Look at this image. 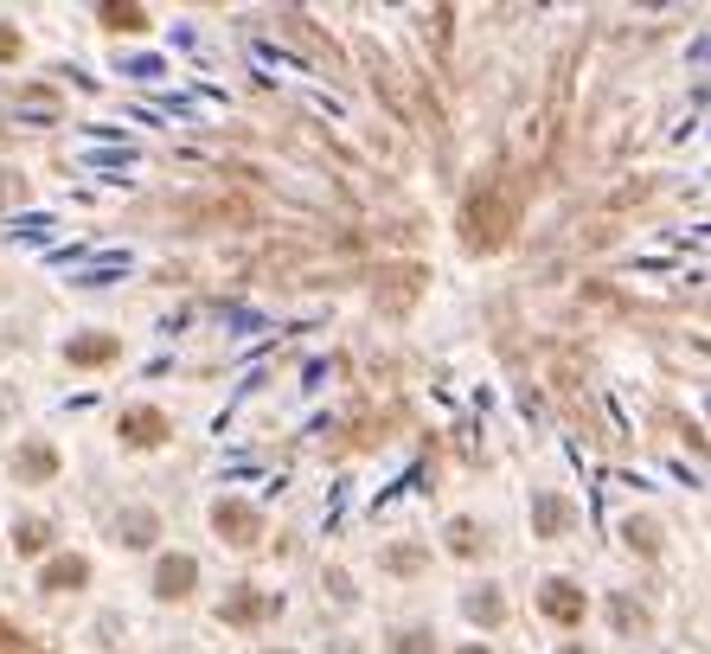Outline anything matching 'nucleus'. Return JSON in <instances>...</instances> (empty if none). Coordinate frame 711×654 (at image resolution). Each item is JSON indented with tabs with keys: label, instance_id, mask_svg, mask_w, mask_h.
Listing matches in <instances>:
<instances>
[{
	"label": "nucleus",
	"instance_id": "f257e3e1",
	"mask_svg": "<svg viewBox=\"0 0 711 654\" xmlns=\"http://www.w3.org/2000/svg\"><path fill=\"white\" fill-rule=\"evenodd\" d=\"M513 218H519V187L513 180H488V200L481 193L468 200V244L475 251H494L500 238L513 231Z\"/></svg>",
	"mask_w": 711,
	"mask_h": 654
},
{
	"label": "nucleus",
	"instance_id": "f03ea898",
	"mask_svg": "<svg viewBox=\"0 0 711 654\" xmlns=\"http://www.w3.org/2000/svg\"><path fill=\"white\" fill-rule=\"evenodd\" d=\"M212 526H218V539H231V546H257L263 539V513L250 508V501H218Z\"/></svg>",
	"mask_w": 711,
	"mask_h": 654
},
{
	"label": "nucleus",
	"instance_id": "7ed1b4c3",
	"mask_svg": "<svg viewBox=\"0 0 711 654\" xmlns=\"http://www.w3.org/2000/svg\"><path fill=\"white\" fill-rule=\"evenodd\" d=\"M570 526H577V508H570L565 495L539 488V495H532V539H565Z\"/></svg>",
	"mask_w": 711,
	"mask_h": 654
},
{
	"label": "nucleus",
	"instance_id": "20e7f679",
	"mask_svg": "<svg viewBox=\"0 0 711 654\" xmlns=\"http://www.w3.org/2000/svg\"><path fill=\"white\" fill-rule=\"evenodd\" d=\"M193 584H199V559H193V552H167V559L154 565V590H160L167 603H173V597H186Z\"/></svg>",
	"mask_w": 711,
	"mask_h": 654
},
{
	"label": "nucleus",
	"instance_id": "39448f33",
	"mask_svg": "<svg viewBox=\"0 0 711 654\" xmlns=\"http://www.w3.org/2000/svg\"><path fill=\"white\" fill-rule=\"evenodd\" d=\"M116 436H122V443H135V449H154V443H167V436H173V424H167L160 411H147V405H135V411H122V424H116Z\"/></svg>",
	"mask_w": 711,
	"mask_h": 654
},
{
	"label": "nucleus",
	"instance_id": "423d86ee",
	"mask_svg": "<svg viewBox=\"0 0 711 654\" xmlns=\"http://www.w3.org/2000/svg\"><path fill=\"white\" fill-rule=\"evenodd\" d=\"M263 616H276V597H270V590H250V584H244V590L224 597V623H231V629H250V623H263Z\"/></svg>",
	"mask_w": 711,
	"mask_h": 654
},
{
	"label": "nucleus",
	"instance_id": "0eeeda50",
	"mask_svg": "<svg viewBox=\"0 0 711 654\" xmlns=\"http://www.w3.org/2000/svg\"><path fill=\"white\" fill-rule=\"evenodd\" d=\"M539 610L552 616V623H583V590L570 578H552L545 590H539Z\"/></svg>",
	"mask_w": 711,
	"mask_h": 654
},
{
	"label": "nucleus",
	"instance_id": "6e6552de",
	"mask_svg": "<svg viewBox=\"0 0 711 654\" xmlns=\"http://www.w3.org/2000/svg\"><path fill=\"white\" fill-rule=\"evenodd\" d=\"M83 584H90V559H77V552L52 559V565L39 572V590H52V597H65V590H83Z\"/></svg>",
	"mask_w": 711,
	"mask_h": 654
},
{
	"label": "nucleus",
	"instance_id": "1a4fd4ad",
	"mask_svg": "<svg viewBox=\"0 0 711 654\" xmlns=\"http://www.w3.org/2000/svg\"><path fill=\"white\" fill-rule=\"evenodd\" d=\"M116 354H122V341H116V334H77L72 347H65V360H72V366H109Z\"/></svg>",
	"mask_w": 711,
	"mask_h": 654
},
{
	"label": "nucleus",
	"instance_id": "9d476101",
	"mask_svg": "<svg viewBox=\"0 0 711 654\" xmlns=\"http://www.w3.org/2000/svg\"><path fill=\"white\" fill-rule=\"evenodd\" d=\"M116 539L142 552V546H154V539H160V520H154L147 508H122V520H116Z\"/></svg>",
	"mask_w": 711,
	"mask_h": 654
},
{
	"label": "nucleus",
	"instance_id": "9b49d317",
	"mask_svg": "<svg viewBox=\"0 0 711 654\" xmlns=\"http://www.w3.org/2000/svg\"><path fill=\"white\" fill-rule=\"evenodd\" d=\"M13 469H20V482H52V475H59V449H52V443H26Z\"/></svg>",
	"mask_w": 711,
	"mask_h": 654
},
{
	"label": "nucleus",
	"instance_id": "f8f14e48",
	"mask_svg": "<svg viewBox=\"0 0 711 654\" xmlns=\"http://www.w3.org/2000/svg\"><path fill=\"white\" fill-rule=\"evenodd\" d=\"M462 610H468V623H481V629L506 623V597H500V590H488V584H481V590H468V597H462Z\"/></svg>",
	"mask_w": 711,
	"mask_h": 654
},
{
	"label": "nucleus",
	"instance_id": "ddd939ff",
	"mask_svg": "<svg viewBox=\"0 0 711 654\" xmlns=\"http://www.w3.org/2000/svg\"><path fill=\"white\" fill-rule=\"evenodd\" d=\"M122 270H129V251H109V257H96L90 270H77L72 283H77V290H103V283H116Z\"/></svg>",
	"mask_w": 711,
	"mask_h": 654
},
{
	"label": "nucleus",
	"instance_id": "4468645a",
	"mask_svg": "<svg viewBox=\"0 0 711 654\" xmlns=\"http://www.w3.org/2000/svg\"><path fill=\"white\" fill-rule=\"evenodd\" d=\"M52 546V520H13V552H46Z\"/></svg>",
	"mask_w": 711,
	"mask_h": 654
},
{
	"label": "nucleus",
	"instance_id": "2eb2a0df",
	"mask_svg": "<svg viewBox=\"0 0 711 654\" xmlns=\"http://www.w3.org/2000/svg\"><path fill=\"white\" fill-rule=\"evenodd\" d=\"M622 539H629L635 552L654 559V552H660V520H629V526H622Z\"/></svg>",
	"mask_w": 711,
	"mask_h": 654
},
{
	"label": "nucleus",
	"instance_id": "dca6fc26",
	"mask_svg": "<svg viewBox=\"0 0 711 654\" xmlns=\"http://www.w3.org/2000/svg\"><path fill=\"white\" fill-rule=\"evenodd\" d=\"M609 616H616V629H622V636H647V610H635L629 597H616V603H609Z\"/></svg>",
	"mask_w": 711,
	"mask_h": 654
},
{
	"label": "nucleus",
	"instance_id": "f3484780",
	"mask_svg": "<svg viewBox=\"0 0 711 654\" xmlns=\"http://www.w3.org/2000/svg\"><path fill=\"white\" fill-rule=\"evenodd\" d=\"M391 654H436V636H429V629H398V636H391Z\"/></svg>",
	"mask_w": 711,
	"mask_h": 654
},
{
	"label": "nucleus",
	"instance_id": "a211bd4d",
	"mask_svg": "<svg viewBox=\"0 0 711 654\" xmlns=\"http://www.w3.org/2000/svg\"><path fill=\"white\" fill-rule=\"evenodd\" d=\"M83 161H90V167H135V161H142V154H135V148L122 142V148H90V154H83Z\"/></svg>",
	"mask_w": 711,
	"mask_h": 654
},
{
	"label": "nucleus",
	"instance_id": "6ab92c4d",
	"mask_svg": "<svg viewBox=\"0 0 711 654\" xmlns=\"http://www.w3.org/2000/svg\"><path fill=\"white\" fill-rule=\"evenodd\" d=\"M424 559H429V546H391L385 552V572H417Z\"/></svg>",
	"mask_w": 711,
	"mask_h": 654
},
{
	"label": "nucleus",
	"instance_id": "aec40b11",
	"mask_svg": "<svg viewBox=\"0 0 711 654\" xmlns=\"http://www.w3.org/2000/svg\"><path fill=\"white\" fill-rule=\"evenodd\" d=\"M442 539H449V552H462V559L481 546V539H475V520H449V533H442Z\"/></svg>",
	"mask_w": 711,
	"mask_h": 654
},
{
	"label": "nucleus",
	"instance_id": "412c9836",
	"mask_svg": "<svg viewBox=\"0 0 711 654\" xmlns=\"http://www.w3.org/2000/svg\"><path fill=\"white\" fill-rule=\"evenodd\" d=\"M103 20H109V26H122V33H142V26H147L142 7H103Z\"/></svg>",
	"mask_w": 711,
	"mask_h": 654
},
{
	"label": "nucleus",
	"instance_id": "4be33fe9",
	"mask_svg": "<svg viewBox=\"0 0 711 654\" xmlns=\"http://www.w3.org/2000/svg\"><path fill=\"white\" fill-rule=\"evenodd\" d=\"M52 231V218L46 213H26V218H13V238H46Z\"/></svg>",
	"mask_w": 711,
	"mask_h": 654
},
{
	"label": "nucleus",
	"instance_id": "5701e85b",
	"mask_svg": "<svg viewBox=\"0 0 711 654\" xmlns=\"http://www.w3.org/2000/svg\"><path fill=\"white\" fill-rule=\"evenodd\" d=\"M20 116H33V123H52V97H46V90H33V97L20 103Z\"/></svg>",
	"mask_w": 711,
	"mask_h": 654
},
{
	"label": "nucleus",
	"instance_id": "b1692460",
	"mask_svg": "<svg viewBox=\"0 0 711 654\" xmlns=\"http://www.w3.org/2000/svg\"><path fill=\"white\" fill-rule=\"evenodd\" d=\"M122 72H129V77H160V72H167V65H160V59H154V52H147V59H129V65H122Z\"/></svg>",
	"mask_w": 711,
	"mask_h": 654
},
{
	"label": "nucleus",
	"instance_id": "393cba45",
	"mask_svg": "<svg viewBox=\"0 0 711 654\" xmlns=\"http://www.w3.org/2000/svg\"><path fill=\"white\" fill-rule=\"evenodd\" d=\"M327 590H334L340 603H353V584H347V572H327Z\"/></svg>",
	"mask_w": 711,
	"mask_h": 654
},
{
	"label": "nucleus",
	"instance_id": "a878e982",
	"mask_svg": "<svg viewBox=\"0 0 711 654\" xmlns=\"http://www.w3.org/2000/svg\"><path fill=\"white\" fill-rule=\"evenodd\" d=\"M0 59H20V33L13 26H0Z\"/></svg>",
	"mask_w": 711,
	"mask_h": 654
},
{
	"label": "nucleus",
	"instance_id": "bb28decb",
	"mask_svg": "<svg viewBox=\"0 0 711 654\" xmlns=\"http://www.w3.org/2000/svg\"><path fill=\"white\" fill-rule=\"evenodd\" d=\"M7 411H13V398H7V392H0V418H7Z\"/></svg>",
	"mask_w": 711,
	"mask_h": 654
},
{
	"label": "nucleus",
	"instance_id": "cd10ccee",
	"mask_svg": "<svg viewBox=\"0 0 711 654\" xmlns=\"http://www.w3.org/2000/svg\"><path fill=\"white\" fill-rule=\"evenodd\" d=\"M558 654H583V649H577V642H565V649H558Z\"/></svg>",
	"mask_w": 711,
	"mask_h": 654
},
{
	"label": "nucleus",
	"instance_id": "c85d7f7f",
	"mask_svg": "<svg viewBox=\"0 0 711 654\" xmlns=\"http://www.w3.org/2000/svg\"><path fill=\"white\" fill-rule=\"evenodd\" d=\"M462 654H488V649H462Z\"/></svg>",
	"mask_w": 711,
	"mask_h": 654
},
{
	"label": "nucleus",
	"instance_id": "c756f323",
	"mask_svg": "<svg viewBox=\"0 0 711 654\" xmlns=\"http://www.w3.org/2000/svg\"><path fill=\"white\" fill-rule=\"evenodd\" d=\"M340 654H359V649H340Z\"/></svg>",
	"mask_w": 711,
	"mask_h": 654
}]
</instances>
